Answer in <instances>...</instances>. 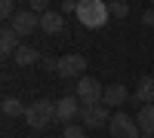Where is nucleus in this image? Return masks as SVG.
I'll list each match as a JSON object with an SVG mask.
<instances>
[{"label": "nucleus", "mask_w": 154, "mask_h": 138, "mask_svg": "<svg viewBox=\"0 0 154 138\" xmlns=\"http://www.w3.org/2000/svg\"><path fill=\"white\" fill-rule=\"evenodd\" d=\"M108 16H111L108 3H102V0H80V3H77V19H80L83 28H93V31L105 28Z\"/></svg>", "instance_id": "nucleus-1"}, {"label": "nucleus", "mask_w": 154, "mask_h": 138, "mask_svg": "<svg viewBox=\"0 0 154 138\" xmlns=\"http://www.w3.org/2000/svg\"><path fill=\"white\" fill-rule=\"evenodd\" d=\"M53 120H56V101H49V98H37L25 110V123L31 129H46Z\"/></svg>", "instance_id": "nucleus-2"}, {"label": "nucleus", "mask_w": 154, "mask_h": 138, "mask_svg": "<svg viewBox=\"0 0 154 138\" xmlns=\"http://www.w3.org/2000/svg\"><path fill=\"white\" fill-rule=\"evenodd\" d=\"M74 95L80 98L83 107H93V104H102V101H105V86H102L96 77H80V80H77Z\"/></svg>", "instance_id": "nucleus-3"}, {"label": "nucleus", "mask_w": 154, "mask_h": 138, "mask_svg": "<svg viewBox=\"0 0 154 138\" xmlns=\"http://www.w3.org/2000/svg\"><path fill=\"white\" fill-rule=\"evenodd\" d=\"M108 132H111V138H142V132H139V123H136V117L123 114V110L111 114Z\"/></svg>", "instance_id": "nucleus-4"}, {"label": "nucleus", "mask_w": 154, "mask_h": 138, "mask_svg": "<svg viewBox=\"0 0 154 138\" xmlns=\"http://www.w3.org/2000/svg\"><path fill=\"white\" fill-rule=\"evenodd\" d=\"M80 110H83V104H80V98H77V95H62L59 101H56V123L71 126L74 117H80Z\"/></svg>", "instance_id": "nucleus-5"}, {"label": "nucleus", "mask_w": 154, "mask_h": 138, "mask_svg": "<svg viewBox=\"0 0 154 138\" xmlns=\"http://www.w3.org/2000/svg\"><path fill=\"white\" fill-rule=\"evenodd\" d=\"M80 123H83L86 129H102V126H108V123H111V107H105V104L83 107V110H80Z\"/></svg>", "instance_id": "nucleus-6"}, {"label": "nucleus", "mask_w": 154, "mask_h": 138, "mask_svg": "<svg viewBox=\"0 0 154 138\" xmlns=\"http://www.w3.org/2000/svg\"><path fill=\"white\" fill-rule=\"evenodd\" d=\"M9 28L19 37H28V34H34L37 28H40V16H34L31 9H22V12H16V19L9 22Z\"/></svg>", "instance_id": "nucleus-7"}, {"label": "nucleus", "mask_w": 154, "mask_h": 138, "mask_svg": "<svg viewBox=\"0 0 154 138\" xmlns=\"http://www.w3.org/2000/svg\"><path fill=\"white\" fill-rule=\"evenodd\" d=\"M86 71V58L83 55H62V61H59V77H65V80H71V77H77L80 80V74Z\"/></svg>", "instance_id": "nucleus-8"}, {"label": "nucleus", "mask_w": 154, "mask_h": 138, "mask_svg": "<svg viewBox=\"0 0 154 138\" xmlns=\"http://www.w3.org/2000/svg\"><path fill=\"white\" fill-rule=\"evenodd\" d=\"M123 101H130V92H126V86L123 83H111V86H105V107H120Z\"/></svg>", "instance_id": "nucleus-9"}, {"label": "nucleus", "mask_w": 154, "mask_h": 138, "mask_svg": "<svg viewBox=\"0 0 154 138\" xmlns=\"http://www.w3.org/2000/svg\"><path fill=\"white\" fill-rule=\"evenodd\" d=\"M133 101L142 107V104H154V77H139V86H136V95Z\"/></svg>", "instance_id": "nucleus-10"}, {"label": "nucleus", "mask_w": 154, "mask_h": 138, "mask_svg": "<svg viewBox=\"0 0 154 138\" xmlns=\"http://www.w3.org/2000/svg\"><path fill=\"white\" fill-rule=\"evenodd\" d=\"M136 123L142 135H154V104H142L136 110Z\"/></svg>", "instance_id": "nucleus-11"}, {"label": "nucleus", "mask_w": 154, "mask_h": 138, "mask_svg": "<svg viewBox=\"0 0 154 138\" xmlns=\"http://www.w3.org/2000/svg\"><path fill=\"white\" fill-rule=\"evenodd\" d=\"M12 58H16L19 68H31V65H37L43 55H40V49H34V46H19L16 52H12Z\"/></svg>", "instance_id": "nucleus-12"}, {"label": "nucleus", "mask_w": 154, "mask_h": 138, "mask_svg": "<svg viewBox=\"0 0 154 138\" xmlns=\"http://www.w3.org/2000/svg\"><path fill=\"white\" fill-rule=\"evenodd\" d=\"M40 28H43V34H62V28H65L62 12H46V16H40Z\"/></svg>", "instance_id": "nucleus-13"}, {"label": "nucleus", "mask_w": 154, "mask_h": 138, "mask_svg": "<svg viewBox=\"0 0 154 138\" xmlns=\"http://www.w3.org/2000/svg\"><path fill=\"white\" fill-rule=\"evenodd\" d=\"M0 107H3V114H6V117H25V110H28V104H22L16 95H6Z\"/></svg>", "instance_id": "nucleus-14"}, {"label": "nucleus", "mask_w": 154, "mask_h": 138, "mask_svg": "<svg viewBox=\"0 0 154 138\" xmlns=\"http://www.w3.org/2000/svg\"><path fill=\"white\" fill-rule=\"evenodd\" d=\"M0 49H3V52H16V49H19V34L12 31L9 25L0 31Z\"/></svg>", "instance_id": "nucleus-15"}, {"label": "nucleus", "mask_w": 154, "mask_h": 138, "mask_svg": "<svg viewBox=\"0 0 154 138\" xmlns=\"http://www.w3.org/2000/svg\"><path fill=\"white\" fill-rule=\"evenodd\" d=\"M108 12L114 19H126L130 16V3H123V0H114V3H108Z\"/></svg>", "instance_id": "nucleus-16"}, {"label": "nucleus", "mask_w": 154, "mask_h": 138, "mask_svg": "<svg viewBox=\"0 0 154 138\" xmlns=\"http://www.w3.org/2000/svg\"><path fill=\"white\" fill-rule=\"evenodd\" d=\"M65 138H86V126H83V123H71V126H65Z\"/></svg>", "instance_id": "nucleus-17"}, {"label": "nucleus", "mask_w": 154, "mask_h": 138, "mask_svg": "<svg viewBox=\"0 0 154 138\" xmlns=\"http://www.w3.org/2000/svg\"><path fill=\"white\" fill-rule=\"evenodd\" d=\"M59 61H62V58H56V55H43L40 65H43V71H49V74H59Z\"/></svg>", "instance_id": "nucleus-18"}, {"label": "nucleus", "mask_w": 154, "mask_h": 138, "mask_svg": "<svg viewBox=\"0 0 154 138\" xmlns=\"http://www.w3.org/2000/svg\"><path fill=\"white\" fill-rule=\"evenodd\" d=\"M0 16H3L6 22H12L16 19V3H12V0H3V3H0Z\"/></svg>", "instance_id": "nucleus-19"}, {"label": "nucleus", "mask_w": 154, "mask_h": 138, "mask_svg": "<svg viewBox=\"0 0 154 138\" xmlns=\"http://www.w3.org/2000/svg\"><path fill=\"white\" fill-rule=\"evenodd\" d=\"M31 12H34V16H37V12L46 16V12H49V3H46V0H31Z\"/></svg>", "instance_id": "nucleus-20"}, {"label": "nucleus", "mask_w": 154, "mask_h": 138, "mask_svg": "<svg viewBox=\"0 0 154 138\" xmlns=\"http://www.w3.org/2000/svg\"><path fill=\"white\" fill-rule=\"evenodd\" d=\"M142 25H145V28H154V6L142 12Z\"/></svg>", "instance_id": "nucleus-21"}, {"label": "nucleus", "mask_w": 154, "mask_h": 138, "mask_svg": "<svg viewBox=\"0 0 154 138\" xmlns=\"http://www.w3.org/2000/svg\"><path fill=\"white\" fill-rule=\"evenodd\" d=\"M62 12H77V3L74 0H62Z\"/></svg>", "instance_id": "nucleus-22"}, {"label": "nucleus", "mask_w": 154, "mask_h": 138, "mask_svg": "<svg viewBox=\"0 0 154 138\" xmlns=\"http://www.w3.org/2000/svg\"><path fill=\"white\" fill-rule=\"evenodd\" d=\"M142 138H154V135H142Z\"/></svg>", "instance_id": "nucleus-23"}]
</instances>
